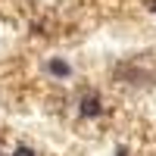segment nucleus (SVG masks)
I'll return each instance as SVG.
<instances>
[{
	"instance_id": "nucleus-2",
	"label": "nucleus",
	"mask_w": 156,
	"mask_h": 156,
	"mask_svg": "<svg viewBox=\"0 0 156 156\" xmlns=\"http://www.w3.org/2000/svg\"><path fill=\"white\" fill-rule=\"evenodd\" d=\"M103 109H100V100L97 97H84L81 100V115H90V119H94V115H100Z\"/></svg>"
},
{
	"instance_id": "nucleus-3",
	"label": "nucleus",
	"mask_w": 156,
	"mask_h": 156,
	"mask_svg": "<svg viewBox=\"0 0 156 156\" xmlns=\"http://www.w3.org/2000/svg\"><path fill=\"white\" fill-rule=\"evenodd\" d=\"M12 156H34V150L22 144V147H16V150H12Z\"/></svg>"
},
{
	"instance_id": "nucleus-1",
	"label": "nucleus",
	"mask_w": 156,
	"mask_h": 156,
	"mask_svg": "<svg viewBox=\"0 0 156 156\" xmlns=\"http://www.w3.org/2000/svg\"><path fill=\"white\" fill-rule=\"evenodd\" d=\"M47 72L56 75V78H69V75H72V66H69L66 59H50V62H47Z\"/></svg>"
},
{
	"instance_id": "nucleus-4",
	"label": "nucleus",
	"mask_w": 156,
	"mask_h": 156,
	"mask_svg": "<svg viewBox=\"0 0 156 156\" xmlns=\"http://www.w3.org/2000/svg\"><path fill=\"white\" fill-rule=\"evenodd\" d=\"M115 156H128V150H125V147H119V150H115Z\"/></svg>"
}]
</instances>
